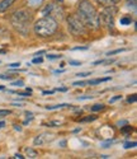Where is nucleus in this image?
Returning <instances> with one entry per match:
<instances>
[{
  "mask_svg": "<svg viewBox=\"0 0 137 159\" xmlns=\"http://www.w3.org/2000/svg\"><path fill=\"white\" fill-rule=\"evenodd\" d=\"M57 28H59L57 20L51 18V17L41 18L34 24V32L39 37H50V36L55 34V32L57 31Z\"/></svg>",
  "mask_w": 137,
  "mask_h": 159,
  "instance_id": "nucleus-3",
  "label": "nucleus"
},
{
  "mask_svg": "<svg viewBox=\"0 0 137 159\" xmlns=\"http://www.w3.org/2000/svg\"><path fill=\"white\" fill-rule=\"evenodd\" d=\"M57 90H59V92H66V90H67V88H59Z\"/></svg>",
  "mask_w": 137,
  "mask_h": 159,
  "instance_id": "nucleus-40",
  "label": "nucleus"
},
{
  "mask_svg": "<svg viewBox=\"0 0 137 159\" xmlns=\"http://www.w3.org/2000/svg\"><path fill=\"white\" fill-rule=\"evenodd\" d=\"M121 131H122V132H125V134H127V132H131V131H132V127L127 124V125H126V127H123Z\"/></svg>",
  "mask_w": 137,
  "mask_h": 159,
  "instance_id": "nucleus-21",
  "label": "nucleus"
},
{
  "mask_svg": "<svg viewBox=\"0 0 137 159\" xmlns=\"http://www.w3.org/2000/svg\"><path fill=\"white\" fill-rule=\"evenodd\" d=\"M65 70L64 69H61V70H55V74H59V73H64Z\"/></svg>",
  "mask_w": 137,
  "mask_h": 159,
  "instance_id": "nucleus-42",
  "label": "nucleus"
},
{
  "mask_svg": "<svg viewBox=\"0 0 137 159\" xmlns=\"http://www.w3.org/2000/svg\"><path fill=\"white\" fill-rule=\"evenodd\" d=\"M70 65H73V66H80L81 62H80V61H74V60H71V61H70Z\"/></svg>",
  "mask_w": 137,
  "mask_h": 159,
  "instance_id": "nucleus-31",
  "label": "nucleus"
},
{
  "mask_svg": "<svg viewBox=\"0 0 137 159\" xmlns=\"http://www.w3.org/2000/svg\"><path fill=\"white\" fill-rule=\"evenodd\" d=\"M131 23H132V18L131 17H123V18H121V24H123V25H128Z\"/></svg>",
  "mask_w": 137,
  "mask_h": 159,
  "instance_id": "nucleus-15",
  "label": "nucleus"
},
{
  "mask_svg": "<svg viewBox=\"0 0 137 159\" xmlns=\"http://www.w3.org/2000/svg\"><path fill=\"white\" fill-rule=\"evenodd\" d=\"M93 98V96H84V97H79L77 99L79 101H84V99H91Z\"/></svg>",
  "mask_w": 137,
  "mask_h": 159,
  "instance_id": "nucleus-32",
  "label": "nucleus"
},
{
  "mask_svg": "<svg viewBox=\"0 0 137 159\" xmlns=\"http://www.w3.org/2000/svg\"><path fill=\"white\" fill-rule=\"evenodd\" d=\"M121 98H122V96H116V97H113V98L109 99V103H113V102H116V101H118V99H121Z\"/></svg>",
  "mask_w": 137,
  "mask_h": 159,
  "instance_id": "nucleus-30",
  "label": "nucleus"
},
{
  "mask_svg": "<svg viewBox=\"0 0 137 159\" xmlns=\"http://www.w3.org/2000/svg\"><path fill=\"white\" fill-rule=\"evenodd\" d=\"M25 154L28 155L29 158H37V155H38V154H37V152H36V150H33L32 148H27V149H25Z\"/></svg>",
  "mask_w": 137,
  "mask_h": 159,
  "instance_id": "nucleus-13",
  "label": "nucleus"
},
{
  "mask_svg": "<svg viewBox=\"0 0 137 159\" xmlns=\"http://www.w3.org/2000/svg\"><path fill=\"white\" fill-rule=\"evenodd\" d=\"M55 139V135L53 134H50V132H42L39 134L36 139H34V145H45V144H48L50 141H52Z\"/></svg>",
  "mask_w": 137,
  "mask_h": 159,
  "instance_id": "nucleus-7",
  "label": "nucleus"
},
{
  "mask_svg": "<svg viewBox=\"0 0 137 159\" xmlns=\"http://www.w3.org/2000/svg\"><path fill=\"white\" fill-rule=\"evenodd\" d=\"M126 7L128 9L132 8V11L136 13V0H127V2H126Z\"/></svg>",
  "mask_w": 137,
  "mask_h": 159,
  "instance_id": "nucleus-11",
  "label": "nucleus"
},
{
  "mask_svg": "<svg viewBox=\"0 0 137 159\" xmlns=\"http://www.w3.org/2000/svg\"><path fill=\"white\" fill-rule=\"evenodd\" d=\"M42 61H43V59H42V57H38V56H36V57L32 60V62H33V64H41Z\"/></svg>",
  "mask_w": 137,
  "mask_h": 159,
  "instance_id": "nucleus-25",
  "label": "nucleus"
},
{
  "mask_svg": "<svg viewBox=\"0 0 137 159\" xmlns=\"http://www.w3.org/2000/svg\"><path fill=\"white\" fill-rule=\"evenodd\" d=\"M116 14H117V9H116L114 5L104 7V9L100 11V14H99L100 23L107 25L108 28H113L114 27V17H116Z\"/></svg>",
  "mask_w": 137,
  "mask_h": 159,
  "instance_id": "nucleus-5",
  "label": "nucleus"
},
{
  "mask_svg": "<svg viewBox=\"0 0 137 159\" xmlns=\"http://www.w3.org/2000/svg\"><path fill=\"white\" fill-rule=\"evenodd\" d=\"M77 17L88 28L98 30L100 27L99 14L89 0H80L77 7Z\"/></svg>",
  "mask_w": 137,
  "mask_h": 159,
  "instance_id": "nucleus-1",
  "label": "nucleus"
},
{
  "mask_svg": "<svg viewBox=\"0 0 137 159\" xmlns=\"http://www.w3.org/2000/svg\"><path fill=\"white\" fill-rule=\"evenodd\" d=\"M127 124H128V121H126V120H125V121H119V122H118V124H117V125H118V126H119V127H121V126H122V125H127Z\"/></svg>",
  "mask_w": 137,
  "mask_h": 159,
  "instance_id": "nucleus-34",
  "label": "nucleus"
},
{
  "mask_svg": "<svg viewBox=\"0 0 137 159\" xmlns=\"http://www.w3.org/2000/svg\"><path fill=\"white\" fill-rule=\"evenodd\" d=\"M43 0H28V5L32 7V8H39L42 5Z\"/></svg>",
  "mask_w": 137,
  "mask_h": 159,
  "instance_id": "nucleus-10",
  "label": "nucleus"
},
{
  "mask_svg": "<svg viewBox=\"0 0 137 159\" xmlns=\"http://www.w3.org/2000/svg\"><path fill=\"white\" fill-rule=\"evenodd\" d=\"M97 2H98L99 4H102L103 7H111V5H114V4H116L113 0H97Z\"/></svg>",
  "mask_w": 137,
  "mask_h": 159,
  "instance_id": "nucleus-12",
  "label": "nucleus"
},
{
  "mask_svg": "<svg viewBox=\"0 0 137 159\" xmlns=\"http://www.w3.org/2000/svg\"><path fill=\"white\" fill-rule=\"evenodd\" d=\"M5 126V122L4 121H0V129H3Z\"/></svg>",
  "mask_w": 137,
  "mask_h": 159,
  "instance_id": "nucleus-39",
  "label": "nucleus"
},
{
  "mask_svg": "<svg viewBox=\"0 0 137 159\" xmlns=\"http://www.w3.org/2000/svg\"><path fill=\"white\" fill-rule=\"evenodd\" d=\"M66 106H68L67 103H62V104H55V106H47L46 110H57V108H62V107H66Z\"/></svg>",
  "mask_w": 137,
  "mask_h": 159,
  "instance_id": "nucleus-14",
  "label": "nucleus"
},
{
  "mask_svg": "<svg viewBox=\"0 0 137 159\" xmlns=\"http://www.w3.org/2000/svg\"><path fill=\"white\" fill-rule=\"evenodd\" d=\"M94 120H97V116H90V117H86L84 118V120H81L83 122H89V121H94Z\"/></svg>",
  "mask_w": 137,
  "mask_h": 159,
  "instance_id": "nucleus-24",
  "label": "nucleus"
},
{
  "mask_svg": "<svg viewBox=\"0 0 137 159\" xmlns=\"http://www.w3.org/2000/svg\"><path fill=\"white\" fill-rule=\"evenodd\" d=\"M62 55H47V59L48 60H56V59H61Z\"/></svg>",
  "mask_w": 137,
  "mask_h": 159,
  "instance_id": "nucleus-22",
  "label": "nucleus"
},
{
  "mask_svg": "<svg viewBox=\"0 0 137 159\" xmlns=\"http://www.w3.org/2000/svg\"><path fill=\"white\" fill-rule=\"evenodd\" d=\"M13 106H17V107H20L22 103H13Z\"/></svg>",
  "mask_w": 137,
  "mask_h": 159,
  "instance_id": "nucleus-43",
  "label": "nucleus"
},
{
  "mask_svg": "<svg viewBox=\"0 0 137 159\" xmlns=\"http://www.w3.org/2000/svg\"><path fill=\"white\" fill-rule=\"evenodd\" d=\"M88 75H91V73H77L76 74V76H79V78H85Z\"/></svg>",
  "mask_w": 137,
  "mask_h": 159,
  "instance_id": "nucleus-27",
  "label": "nucleus"
},
{
  "mask_svg": "<svg viewBox=\"0 0 137 159\" xmlns=\"http://www.w3.org/2000/svg\"><path fill=\"white\" fill-rule=\"evenodd\" d=\"M14 2H15V0H2V2H0V13L5 11L9 7L13 5V3H14Z\"/></svg>",
  "mask_w": 137,
  "mask_h": 159,
  "instance_id": "nucleus-8",
  "label": "nucleus"
},
{
  "mask_svg": "<svg viewBox=\"0 0 137 159\" xmlns=\"http://www.w3.org/2000/svg\"><path fill=\"white\" fill-rule=\"evenodd\" d=\"M59 145H61V148H65V145H66V140H64V141L59 143Z\"/></svg>",
  "mask_w": 137,
  "mask_h": 159,
  "instance_id": "nucleus-38",
  "label": "nucleus"
},
{
  "mask_svg": "<svg viewBox=\"0 0 137 159\" xmlns=\"http://www.w3.org/2000/svg\"><path fill=\"white\" fill-rule=\"evenodd\" d=\"M10 85H14V87H23L24 85V82L23 80H18V82H13Z\"/></svg>",
  "mask_w": 137,
  "mask_h": 159,
  "instance_id": "nucleus-23",
  "label": "nucleus"
},
{
  "mask_svg": "<svg viewBox=\"0 0 137 159\" xmlns=\"http://www.w3.org/2000/svg\"><path fill=\"white\" fill-rule=\"evenodd\" d=\"M45 50H42V51H39V52H36V54H34V56H39V55H42V54H45Z\"/></svg>",
  "mask_w": 137,
  "mask_h": 159,
  "instance_id": "nucleus-36",
  "label": "nucleus"
},
{
  "mask_svg": "<svg viewBox=\"0 0 137 159\" xmlns=\"http://www.w3.org/2000/svg\"><path fill=\"white\" fill-rule=\"evenodd\" d=\"M102 110H104V104H94L93 107H91V111L93 112H98V111H102Z\"/></svg>",
  "mask_w": 137,
  "mask_h": 159,
  "instance_id": "nucleus-17",
  "label": "nucleus"
},
{
  "mask_svg": "<svg viewBox=\"0 0 137 159\" xmlns=\"http://www.w3.org/2000/svg\"><path fill=\"white\" fill-rule=\"evenodd\" d=\"M4 89V85H0V90H3Z\"/></svg>",
  "mask_w": 137,
  "mask_h": 159,
  "instance_id": "nucleus-44",
  "label": "nucleus"
},
{
  "mask_svg": "<svg viewBox=\"0 0 137 159\" xmlns=\"http://www.w3.org/2000/svg\"><path fill=\"white\" fill-rule=\"evenodd\" d=\"M126 48H117V50H113V51H109L107 52V56H111V55H116V54H121V52H125Z\"/></svg>",
  "mask_w": 137,
  "mask_h": 159,
  "instance_id": "nucleus-16",
  "label": "nucleus"
},
{
  "mask_svg": "<svg viewBox=\"0 0 137 159\" xmlns=\"http://www.w3.org/2000/svg\"><path fill=\"white\" fill-rule=\"evenodd\" d=\"M10 113H11L10 110H0V118H2V117H7V116H9Z\"/></svg>",
  "mask_w": 137,
  "mask_h": 159,
  "instance_id": "nucleus-18",
  "label": "nucleus"
},
{
  "mask_svg": "<svg viewBox=\"0 0 137 159\" xmlns=\"http://www.w3.org/2000/svg\"><path fill=\"white\" fill-rule=\"evenodd\" d=\"M113 2H114V3H116V2H118V0H113Z\"/></svg>",
  "mask_w": 137,
  "mask_h": 159,
  "instance_id": "nucleus-45",
  "label": "nucleus"
},
{
  "mask_svg": "<svg viewBox=\"0 0 137 159\" xmlns=\"http://www.w3.org/2000/svg\"><path fill=\"white\" fill-rule=\"evenodd\" d=\"M0 79H3V80H11V79H13V75H5V74H0Z\"/></svg>",
  "mask_w": 137,
  "mask_h": 159,
  "instance_id": "nucleus-20",
  "label": "nucleus"
},
{
  "mask_svg": "<svg viewBox=\"0 0 137 159\" xmlns=\"http://www.w3.org/2000/svg\"><path fill=\"white\" fill-rule=\"evenodd\" d=\"M136 145H137V143H136V141H132V143L127 141V143H125V148H126V149H130V148H135Z\"/></svg>",
  "mask_w": 137,
  "mask_h": 159,
  "instance_id": "nucleus-19",
  "label": "nucleus"
},
{
  "mask_svg": "<svg viewBox=\"0 0 137 159\" xmlns=\"http://www.w3.org/2000/svg\"><path fill=\"white\" fill-rule=\"evenodd\" d=\"M14 158H15V159H24V157H23L22 154H19V153H17V154L14 155Z\"/></svg>",
  "mask_w": 137,
  "mask_h": 159,
  "instance_id": "nucleus-33",
  "label": "nucleus"
},
{
  "mask_svg": "<svg viewBox=\"0 0 137 159\" xmlns=\"http://www.w3.org/2000/svg\"><path fill=\"white\" fill-rule=\"evenodd\" d=\"M59 2H62V0H59Z\"/></svg>",
  "mask_w": 137,
  "mask_h": 159,
  "instance_id": "nucleus-46",
  "label": "nucleus"
},
{
  "mask_svg": "<svg viewBox=\"0 0 137 159\" xmlns=\"http://www.w3.org/2000/svg\"><path fill=\"white\" fill-rule=\"evenodd\" d=\"M86 84H88V82H75L73 85H75V87H84Z\"/></svg>",
  "mask_w": 137,
  "mask_h": 159,
  "instance_id": "nucleus-26",
  "label": "nucleus"
},
{
  "mask_svg": "<svg viewBox=\"0 0 137 159\" xmlns=\"http://www.w3.org/2000/svg\"><path fill=\"white\" fill-rule=\"evenodd\" d=\"M73 50L74 51H77V50H88V47H74Z\"/></svg>",
  "mask_w": 137,
  "mask_h": 159,
  "instance_id": "nucleus-37",
  "label": "nucleus"
},
{
  "mask_svg": "<svg viewBox=\"0 0 137 159\" xmlns=\"http://www.w3.org/2000/svg\"><path fill=\"white\" fill-rule=\"evenodd\" d=\"M136 101H137V98H136V96H135V94H133L132 97H130V98L127 99V102H128V103H135Z\"/></svg>",
  "mask_w": 137,
  "mask_h": 159,
  "instance_id": "nucleus-29",
  "label": "nucleus"
},
{
  "mask_svg": "<svg viewBox=\"0 0 137 159\" xmlns=\"http://www.w3.org/2000/svg\"><path fill=\"white\" fill-rule=\"evenodd\" d=\"M32 20H33L32 13L28 11L27 9L17 10L14 14H13V17H11V24H13V27L15 28L17 32H19L23 36L28 34Z\"/></svg>",
  "mask_w": 137,
  "mask_h": 159,
  "instance_id": "nucleus-2",
  "label": "nucleus"
},
{
  "mask_svg": "<svg viewBox=\"0 0 137 159\" xmlns=\"http://www.w3.org/2000/svg\"><path fill=\"white\" fill-rule=\"evenodd\" d=\"M43 14V17H51L53 19H62L64 18V9L59 5V4H55V3H51V4H46V7L42 9L41 11Z\"/></svg>",
  "mask_w": 137,
  "mask_h": 159,
  "instance_id": "nucleus-6",
  "label": "nucleus"
},
{
  "mask_svg": "<svg viewBox=\"0 0 137 159\" xmlns=\"http://www.w3.org/2000/svg\"><path fill=\"white\" fill-rule=\"evenodd\" d=\"M111 80V76L108 78H103V79H94V80H88V85H94V84H99L103 82H109Z\"/></svg>",
  "mask_w": 137,
  "mask_h": 159,
  "instance_id": "nucleus-9",
  "label": "nucleus"
},
{
  "mask_svg": "<svg viewBox=\"0 0 137 159\" xmlns=\"http://www.w3.org/2000/svg\"><path fill=\"white\" fill-rule=\"evenodd\" d=\"M14 129H15L17 131H22V127H20V126H18V125H15V127H14Z\"/></svg>",
  "mask_w": 137,
  "mask_h": 159,
  "instance_id": "nucleus-41",
  "label": "nucleus"
},
{
  "mask_svg": "<svg viewBox=\"0 0 137 159\" xmlns=\"http://www.w3.org/2000/svg\"><path fill=\"white\" fill-rule=\"evenodd\" d=\"M20 66V62H13V64H9V68H19Z\"/></svg>",
  "mask_w": 137,
  "mask_h": 159,
  "instance_id": "nucleus-28",
  "label": "nucleus"
},
{
  "mask_svg": "<svg viewBox=\"0 0 137 159\" xmlns=\"http://www.w3.org/2000/svg\"><path fill=\"white\" fill-rule=\"evenodd\" d=\"M53 92H55V90H43V92H42V94H52Z\"/></svg>",
  "mask_w": 137,
  "mask_h": 159,
  "instance_id": "nucleus-35",
  "label": "nucleus"
},
{
  "mask_svg": "<svg viewBox=\"0 0 137 159\" xmlns=\"http://www.w3.org/2000/svg\"><path fill=\"white\" fill-rule=\"evenodd\" d=\"M67 27L71 34L74 36H84L86 33L85 24L80 20L77 16H68L67 17Z\"/></svg>",
  "mask_w": 137,
  "mask_h": 159,
  "instance_id": "nucleus-4",
  "label": "nucleus"
}]
</instances>
